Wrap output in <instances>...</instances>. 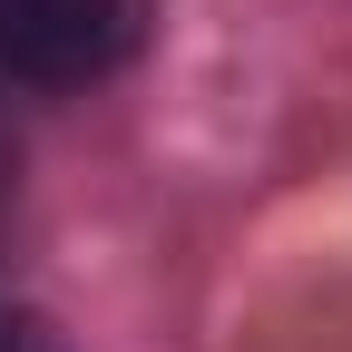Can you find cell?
I'll return each mask as SVG.
<instances>
[{"label":"cell","mask_w":352,"mask_h":352,"mask_svg":"<svg viewBox=\"0 0 352 352\" xmlns=\"http://www.w3.org/2000/svg\"><path fill=\"white\" fill-rule=\"evenodd\" d=\"M147 30V0H0V78L88 88Z\"/></svg>","instance_id":"1"},{"label":"cell","mask_w":352,"mask_h":352,"mask_svg":"<svg viewBox=\"0 0 352 352\" xmlns=\"http://www.w3.org/2000/svg\"><path fill=\"white\" fill-rule=\"evenodd\" d=\"M0 352H69L39 314H20V303H0Z\"/></svg>","instance_id":"2"}]
</instances>
